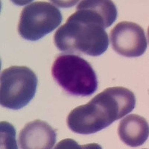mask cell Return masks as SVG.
Returning <instances> with one entry per match:
<instances>
[{
  "instance_id": "1",
  "label": "cell",
  "mask_w": 149,
  "mask_h": 149,
  "mask_svg": "<svg viewBox=\"0 0 149 149\" xmlns=\"http://www.w3.org/2000/svg\"><path fill=\"white\" fill-rule=\"evenodd\" d=\"M135 104L132 91L123 86L109 87L87 104L73 109L66 119L67 126L76 134H95L125 116Z\"/></svg>"
},
{
  "instance_id": "2",
  "label": "cell",
  "mask_w": 149,
  "mask_h": 149,
  "mask_svg": "<svg viewBox=\"0 0 149 149\" xmlns=\"http://www.w3.org/2000/svg\"><path fill=\"white\" fill-rule=\"evenodd\" d=\"M109 26L102 15L80 2L76 12L56 31L54 42L63 52L97 57L108 48V35L104 29Z\"/></svg>"
},
{
  "instance_id": "3",
  "label": "cell",
  "mask_w": 149,
  "mask_h": 149,
  "mask_svg": "<svg viewBox=\"0 0 149 149\" xmlns=\"http://www.w3.org/2000/svg\"><path fill=\"white\" fill-rule=\"evenodd\" d=\"M54 80L66 93L90 96L98 87L96 74L88 61L73 54H61L52 66Z\"/></svg>"
},
{
  "instance_id": "4",
  "label": "cell",
  "mask_w": 149,
  "mask_h": 149,
  "mask_svg": "<svg viewBox=\"0 0 149 149\" xmlns=\"http://www.w3.org/2000/svg\"><path fill=\"white\" fill-rule=\"evenodd\" d=\"M38 79L30 68L12 66L1 73L0 104L11 110H20L35 95Z\"/></svg>"
},
{
  "instance_id": "5",
  "label": "cell",
  "mask_w": 149,
  "mask_h": 149,
  "mask_svg": "<svg viewBox=\"0 0 149 149\" xmlns=\"http://www.w3.org/2000/svg\"><path fill=\"white\" fill-rule=\"evenodd\" d=\"M62 19L60 10L52 4L34 2L22 9L17 30L25 40L36 41L57 29Z\"/></svg>"
},
{
  "instance_id": "6",
  "label": "cell",
  "mask_w": 149,
  "mask_h": 149,
  "mask_svg": "<svg viewBox=\"0 0 149 149\" xmlns=\"http://www.w3.org/2000/svg\"><path fill=\"white\" fill-rule=\"evenodd\" d=\"M110 39L114 51L127 58L139 57L148 46L144 29L132 22H119L110 31Z\"/></svg>"
},
{
  "instance_id": "7",
  "label": "cell",
  "mask_w": 149,
  "mask_h": 149,
  "mask_svg": "<svg viewBox=\"0 0 149 149\" xmlns=\"http://www.w3.org/2000/svg\"><path fill=\"white\" fill-rule=\"evenodd\" d=\"M55 130L44 121L36 119L21 130L19 142L22 149H50L56 142Z\"/></svg>"
},
{
  "instance_id": "8",
  "label": "cell",
  "mask_w": 149,
  "mask_h": 149,
  "mask_svg": "<svg viewBox=\"0 0 149 149\" xmlns=\"http://www.w3.org/2000/svg\"><path fill=\"white\" fill-rule=\"evenodd\" d=\"M118 134L121 140L127 146H140L148 138V122L141 116L130 114L121 120L118 127Z\"/></svg>"
},
{
  "instance_id": "9",
  "label": "cell",
  "mask_w": 149,
  "mask_h": 149,
  "mask_svg": "<svg viewBox=\"0 0 149 149\" xmlns=\"http://www.w3.org/2000/svg\"><path fill=\"white\" fill-rule=\"evenodd\" d=\"M1 146L4 148H17L16 131L14 126L7 122H1Z\"/></svg>"
}]
</instances>
